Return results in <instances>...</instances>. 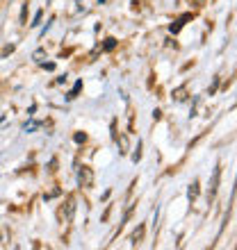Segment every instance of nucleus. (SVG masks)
I'll return each mask as SVG.
<instances>
[{
  "label": "nucleus",
  "instance_id": "nucleus-5",
  "mask_svg": "<svg viewBox=\"0 0 237 250\" xmlns=\"http://www.w3.org/2000/svg\"><path fill=\"white\" fill-rule=\"evenodd\" d=\"M142 237H144V228L139 225L137 230H135V234H132V244H137V241H139V239H142Z\"/></svg>",
  "mask_w": 237,
  "mask_h": 250
},
{
  "label": "nucleus",
  "instance_id": "nucleus-7",
  "mask_svg": "<svg viewBox=\"0 0 237 250\" xmlns=\"http://www.w3.org/2000/svg\"><path fill=\"white\" fill-rule=\"evenodd\" d=\"M114 46H117V39H112V37H110V39H105V50H112Z\"/></svg>",
  "mask_w": 237,
  "mask_h": 250
},
{
  "label": "nucleus",
  "instance_id": "nucleus-6",
  "mask_svg": "<svg viewBox=\"0 0 237 250\" xmlns=\"http://www.w3.org/2000/svg\"><path fill=\"white\" fill-rule=\"evenodd\" d=\"M80 89H82V82H78V84L73 86V91L69 93V100H73V98H75V96H78V91H80Z\"/></svg>",
  "mask_w": 237,
  "mask_h": 250
},
{
  "label": "nucleus",
  "instance_id": "nucleus-2",
  "mask_svg": "<svg viewBox=\"0 0 237 250\" xmlns=\"http://www.w3.org/2000/svg\"><path fill=\"white\" fill-rule=\"evenodd\" d=\"M219 175H221V168H214V175H212V185H210V198L217 193V185H219Z\"/></svg>",
  "mask_w": 237,
  "mask_h": 250
},
{
  "label": "nucleus",
  "instance_id": "nucleus-11",
  "mask_svg": "<svg viewBox=\"0 0 237 250\" xmlns=\"http://www.w3.org/2000/svg\"><path fill=\"white\" fill-rule=\"evenodd\" d=\"M9 53H14V46H7L5 50H2V55H9Z\"/></svg>",
  "mask_w": 237,
  "mask_h": 250
},
{
  "label": "nucleus",
  "instance_id": "nucleus-1",
  "mask_svg": "<svg viewBox=\"0 0 237 250\" xmlns=\"http://www.w3.org/2000/svg\"><path fill=\"white\" fill-rule=\"evenodd\" d=\"M78 180H80V187H92L94 185V173L92 168H87V166H82L78 173Z\"/></svg>",
  "mask_w": 237,
  "mask_h": 250
},
{
  "label": "nucleus",
  "instance_id": "nucleus-10",
  "mask_svg": "<svg viewBox=\"0 0 237 250\" xmlns=\"http://www.w3.org/2000/svg\"><path fill=\"white\" fill-rule=\"evenodd\" d=\"M85 134H75V141H78V144H82V141H85Z\"/></svg>",
  "mask_w": 237,
  "mask_h": 250
},
{
  "label": "nucleus",
  "instance_id": "nucleus-4",
  "mask_svg": "<svg viewBox=\"0 0 237 250\" xmlns=\"http://www.w3.org/2000/svg\"><path fill=\"white\" fill-rule=\"evenodd\" d=\"M190 19H191V14H185L183 19H178V21H176V25H171V32H178V30H180V27L185 25V21H190Z\"/></svg>",
  "mask_w": 237,
  "mask_h": 250
},
{
  "label": "nucleus",
  "instance_id": "nucleus-8",
  "mask_svg": "<svg viewBox=\"0 0 237 250\" xmlns=\"http://www.w3.org/2000/svg\"><path fill=\"white\" fill-rule=\"evenodd\" d=\"M66 218H69V221L73 218V200H69V207H66Z\"/></svg>",
  "mask_w": 237,
  "mask_h": 250
},
{
  "label": "nucleus",
  "instance_id": "nucleus-3",
  "mask_svg": "<svg viewBox=\"0 0 237 250\" xmlns=\"http://www.w3.org/2000/svg\"><path fill=\"white\" fill-rule=\"evenodd\" d=\"M196 196H198V182H191L190 191H187V198H190L191 203H194V200H196Z\"/></svg>",
  "mask_w": 237,
  "mask_h": 250
},
{
  "label": "nucleus",
  "instance_id": "nucleus-9",
  "mask_svg": "<svg viewBox=\"0 0 237 250\" xmlns=\"http://www.w3.org/2000/svg\"><path fill=\"white\" fill-rule=\"evenodd\" d=\"M39 21H41V12H37V16H34V23H32V25H39Z\"/></svg>",
  "mask_w": 237,
  "mask_h": 250
}]
</instances>
